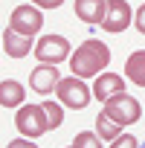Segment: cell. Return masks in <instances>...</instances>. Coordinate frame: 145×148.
Here are the masks:
<instances>
[{"instance_id":"1","label":"cell","mask_w":145,"mask_h":148,"mask_svg":"<svg viewBox=\"0 0 145 148\" xmlns=\"http://www.w3.org/2000/svg\"><path fill=\"white\" fill-rule=\"evenodd\" d=\"M107 64H110V49L99 38H87L76 52L70 55V70H72V76H79V79L99 76Z\"/></svg>"},{"instance_id":"2","label":"cell","mask_w":145,"mask_h":148,"mask_svg":"<svg viewBox=\"0 0 145 148\" xmlns=\"http://www.w3.org/2000/svg\"><path fill=\"white\" fill-rule=\"evenodd\" d=\"M90 87L84 84V79H79V76H67V79H61L58 82V87H55V96H58V102L64 105V108H70V110H84L87 105H90Z\"/></svg>"},{"instance_id":"3","label":"cell","mask_w":145,"mask_h":148,"mask_svg":"<svg viewBox=\"0 0 145 148\" xmlns=\"http://www.w3.org/2000/svg\"><path fill=\"white\" fill-rule=\"evenodd\" d=\"M15 125H18L21 136H26V139H38L49 131V122H47V113H44L41 105H21Z\"/></svg>"},{"instance_id":"4","label":"cell","mask_w":145,"mask_h":148,"mask_svg":"<svg viewBox=\"0 0 145 148\" xmlns=\"http://www.w3.org/2000/svg\"><path fill=\"white\" fill-rule=\"evenodd\" d=\"M105 113L116 122V125H133V122H139V116H142V108H139V102L133 99V96H128V93H116V96H110L107 102H105Z\"/></svg>"},{"instance_id":"5","label":"cell","mask_w":145,"mask_h":148,"mask_svg":"<svg viewBox=\"0 0 145 148\" xmlns=\"http://www.w3.org/2000/svg\"><path fill=\"white\" fill-rule=\"evenodd\" d=\"M9 29L23 35V38H35L38 29H44V12L38 6H15L12 18H9Z\"/></svg>"},{"instance_id":"6","label":"cell","mask_w":145,"mask_h":148,"mask_svg":"<svg viewBox=\"0 0 145 148\" xmlns=\"http://www.w3.org/2000/svg\"><path fill=\"white\" fill-rule=\"evenodd\" d=\"M70 41L64 38V35H44L38 44H35V58L41 61V64H61V61H67L70 58Z\"/></svg>"},{"instance_id":"7","label":"cell","mask_w":145,"mask_h":148,"mask_svg":"<svg viewBox=\"0 0 145 148\" xmlns=\"http://www.w3.org/2000/svg\"><path fill=\"white\" fill-rule=\"evenodd\" d=\"M133 21V12L125 0H107V12H105V21H102V29L105 32H125Z\"/></svg>"},{"instance_id":"8","label":"cell","mask_w":145,"mask_h":148,"mask_svg":"<svg viewBox=\"0 0 145 148\" xmlns=\"http://www.w3.org/2000/svg\"><path fill=\"white\" fill-rule=\"evenodd\" d=\"M58 70L52 67V64H38L32 73H29V87L35 90V93H41V96H47V93H52L55 87H58Z\"/></svg>"},{"instance_id":"9","label":"cell","mask_w":145,"mask_h":148,"mask_svg":"<svg viewBox=\"0 0 145 148\" xmlns=\"http://www.w3.org/2000/svg\"><path fill=\"white\" fill-rule=\"evenodd\" d=\"M76 18L79 21H84V23H90V26H102V21H105V12H107V0H76Z\"/></svg>"},{"instance_id":"10","label":"cell","mask_w":145,"mask_h":148,"mask_svg":"<svg viewBox=\"0 0 145 148\" xmlns=\"http://www.w3.org/2000/svg\"><path fill=\"white\" fill-rule=\"evenodd\" d=\"M116 93H125V79L116 76V73H105V76H96V84H93V96L99 102H107L110 96Z\"/></svg>"},{"instance_id":"11","label":"cell","mask_w":145,"mask_h":148,"mask_svg":"<svg viewBox=\"0 0 145 148\" xmlns=\"http://www.w3.org/2000/svg\"><path fill=\"white\" fill-rule=\"evenodd\" d=\"M26 99V87L15 79H6V82H0V105L3 108H21Z\"/></svg>"},{"instance_id":"12","label":"cell","mask_w":145,"mask_h":148,"mask_svg":"<svg viewBox=\"0 0 145 148\" xmlns=\"http://www.w3.org/2000/svg\"><path fill=\"white\" fill-rule=\"evenodd\" d=\"M3 47H6V55H12V58H23V55L32 52V38H23V35L6 29V32H3Z\"/></svg>"},{"instance_id":"13","label":"cell","mask_w":145,"mask_h":148,"mask_svg":"<svg viewBox=\"0 0 145 148\" xmlns=\"http://www.w3.org/2000/svg\"><path fill=\"white\" fill-rule=\"evenodd\" d=\"M125 76L136 84V87H145V49H136L128 55L125 61Z\"/></svg>"},{"instance_id":"14","label":"cell","mask_w":145,"mask_h":148,"mask_svg":"<svg viewBox=\"0 0 145 148\" xmlns=\"http://www.w3.org/2000/svg\"><path fill=\"white\" fill-rule=\"evenodd\" d=\"M96 134H99L102 139L113 142V139H116V136L122 134V125H116V122H113V119H110V116H107V113L102 110V113L96 116Z\"/></svg>"},{"instance_id":"15","label":"cell","mask_w":145,"mask_h":148,"mask_svg":"<svg viewBox=\"0 0 145 148\" xmlns=\"http://www.w3.org/2000/svg\"><path fill=\"white\" fill-rule=\"evenodd\" d=\"M41 108H44V113H47V122H49V128H58V125L64 122V105H61V102L44 99V102H41Z\"/></svg>"},{"instance_id":"16","label":"cell","mask_w":145,"mask_h":148,"mask_svg":"<svg viewBox=\"0 0 145 148\" xmlns=\"http://www.w3.org/2000/svg\"><path fill=\"white\" fill-rule=\"evenodd\" d=\"M70 148H102V136L93 134V131H81L72 136V145Z\"/></svg>"},{"instance_id":"17","label":"cell","mask_w":145,"mask_h":148,"mask_svg":"<svg viewBox=\"0 0 145 148\" xmlns=\"http://www.w3.org/2000/svg\"><path fill=\"white\" fill-rule=\"evenodd\" d=\"M110 148H139V139H136L133 134H119V136L110 142Z\"/></svg>"},{"instance_id":"18","label":"cell","mask_w":145,"mask_h":148,"mask_svg":"<svg viewBox=\"0 0 145 148\" xmlns=\"http://www.w3.org/2000/svg\"><path fill=\"white\" fill-rule=\"evenodd\" d=\"M64 3V0H32V6H38V9H58Z\"/></svg>"},{"instance_id":"19","label":"cell","mask_w":145,"mask_h":148,"mask_svg":"<svg viewBox=\"0 0 145 148\" xmlns=\"http://www.w3.org/2000/svg\"><path fill=\"white\" fill-rule=\"evenodd\" d=\"M133 23H136V29L145 35V6H139V9H136V15H133Z\"/></svg>"},{"instance_id":"20","label":"cell","mask_w":145,"mask_h":148,"mask_svg":"<svg viewBox=\"0 0 145 148\" xmlns=\"http://www.w3.org/2000/svg\"><path fill=\"white\" fill-rule=\"evenodd\" d=\"M6 148H38V145H35L32 139H26V136H21V139H12V142H9Z\"/></svg>"},{"instance_id":"21","label":"cell","mask_w":145,"mask_h":148,"mask_svg":"<svg viewBox=\"0 0 145 148\" xmlns=\"http://www.w3.org/2000/svg\"><path fill=\"white\" fill-rule=\"evenodd\" d=\"M67 148H70V145H67Z\"/></svg>"},{"instance_id":"22","label":"cell","mask_w":145,"mask_h":148,"mask_svg":"<svg viewBox=\"0 0 145 148\" xmlns=\"http://www.w3.org/2000/svg\"><path fill=\"white\" fill-rule=\"evenodd\" d=\"M142 148H145V145H142Z\"/></svg>"}]
</instances>
